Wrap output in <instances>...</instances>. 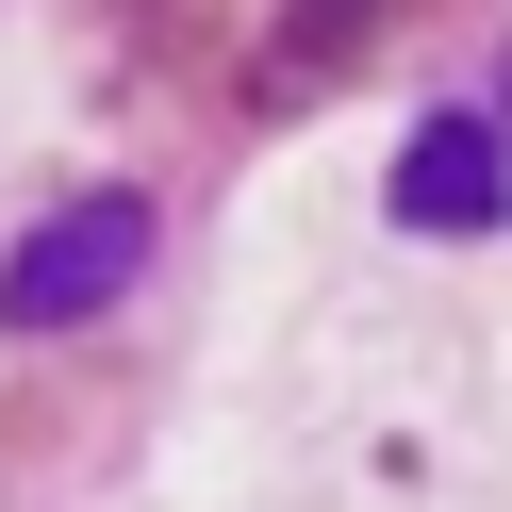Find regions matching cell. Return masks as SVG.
Instances as JSON below:
<instances>
[{
  "label": "cell",
  "instance_id": "1",
  "mask_svg": "<svg viewBox=\"0 0 512 512\" xmlns=\"http://www.w3.org/2000/svg\"><path fill=\"white\" fill-rule=\"evenodd\" d=\"M133 265H149V199H67L17 265H0V314H17V331H67V314H100Z\"/></svg>",
  "mask_w": 512,
  "mask_h": 512
},
{
  "label": "cell",
  "instance_id": "2",
  "mask_svg": "<svg viewBox=\"0 0 512 512\" xmlns=\"http://www.w3.org/2000/svg\"><path fill=\"white\" fill-rule=\"evenodd\" d=\"M496 215H512V149L479 116H446V133L397 149V232H496Z\"/></svg>",
  "mask_w": 512,
  "mask_h": 512
}]
</instances>
